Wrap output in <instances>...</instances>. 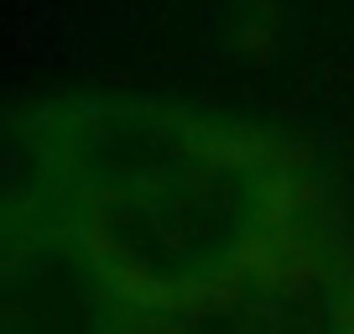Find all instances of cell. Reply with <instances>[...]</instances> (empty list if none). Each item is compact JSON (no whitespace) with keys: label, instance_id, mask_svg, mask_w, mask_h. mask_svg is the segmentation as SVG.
Masks as SVG:
<instances>
[{"label":"cell","instance_id":"obj_1","mask_svg":"<svg viewBox=\"0 0 354 334\" xmlns=\"http://www.w3.org/2000/svg\"><path fill=\"white\" fill-rule=\"evenodd\" d=\"M63 230L104 292L177 313L292 251L297 173L230 121L156 100L68 105L42 125Z\"/></svg>","mask_w":354,"mask_h":334},{"label":"cell","instance_id":"obj_2","mask_svg":"<svg viewBox=\"0 0 354 334\" xmlns=\"http://www.w3.org/2000/svg\"><path fill=\"white\" fill-rule=\"evenodd\" d=\"M234 334H354V277L292 245L234 292Z\"/></svg>","mask_w":354,"mask_h":334}]
</instances>
